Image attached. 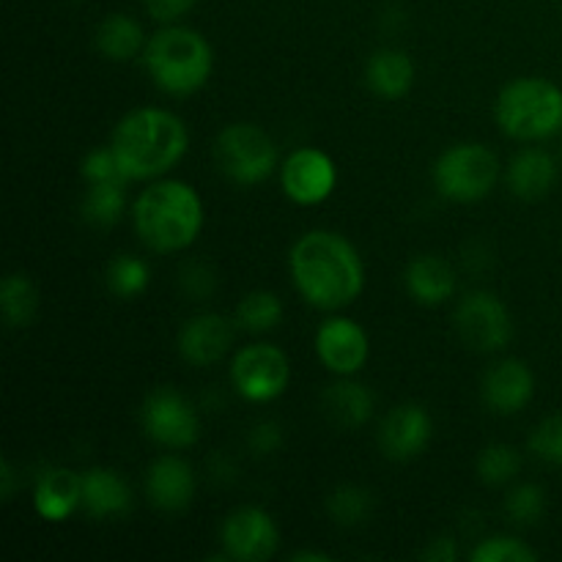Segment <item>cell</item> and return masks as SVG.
Returning a JSON list of instances; mask_svg holds the SVG:
<instances>
[{
	"instance_id": "cell-1",
	"label": "cell",
	"mask_w": 562,
	"mask_h": 562,
	"mask_svg": "<svg viewBox=\"0 0 562 562\" xmlns=\"http://www.w3.org/2000/svg\"><path fill=\"white\" fill-rule=\"evenodd\" d=\"M289 269L302 300L318 311L349 307L366 289L360 252L335 231L302 234L289 252Z\"/></svg>"
},
{
	"instance_id": "cell-2",
	"label": "cell",
	"mask_w": 562,
	"mask_h": 562,
	"mask_svg": "<svg viewBox=\"0 0 562 562\" xmlns=\"http://www.w3.org/2000/svg\"><path fill=\"white\" fill-rule=\"evenodd\" d=\"M126 181H154L176 168L190 148V132L176 113L137 108L115 124L110 140Z\"/></svg>"
},
{
	"instance_id": "cell-3",
	"label": "cell",
	"mask_w": 562,
	"mask_h": 562,
	"mask_svg": "<svg viewBox=\"0 0 562 562\" xmlns=\"http://www.w3.org/2000/svg\"><path fill=\"white\" fill-rule=\"evenodd\" d=\"M203 201L179 179H154L132 203V220L143 245L154 252L187 250L203 231Z\"/></svg>"
},
{
	"instance_id": "cell-4",
	"label": "cell",
	"mask_w": 562,
	"mask_h": 562,
	"mask_svg": "<svg viewBox=\"0 0 562 562\" xmlns=\"http://www.w3.org/2000/svg\"><path fill=\"white\" fill-rule=\"evenodd\" d=\"M143 64L165 93L192 97L212 77L214 53L206 38L192 27L165 25L146 42Z\"/></svg>"
},
{
	"instance_id": "cell-5",
	"label": "cell",
	"mask_w": 562,
	"mask_h": 562,
	"mask_svg": "<svg viewBox=\"0 0 562 562\" xmlns=\"http://www.w3.org/2000/svg\"><path fill=\"white\" fill-rule=\"evenodd\" d=\"M494 119L514 140H547L562 130V88L543 77H519L499 91Z\"/></svg>"
},
{
	"instance_id": "cell-6",
	"label": "cell",
	"mask_w": 562,
	"mask_h": 562,
	"mask_svg": "<svg viewBox=\"0 0 562 562\" xmlns=\"http://www.w3.org/2000/svg\"><path fill=\"white\" fill-rule=\"evenodd\" d=\"M499 181V159L483 143L450 146L434 162V187L456 203H475L492 195Z\"/></svg>"
},
{
	"instance_id": "cell-7",
	"label": "cell",
	"mask_w": 562,
	"mask_h": 562,
	"mask_svg": "<svg viewBox=\"0 0 562 562\" xmlns=\"http://www.w3.org/2000/svg\"><path fill=\"white\" fill-rule=\"evenodd\" d=\"M214 162L234 184L252 187L261 184L280 168V151L269 132L239 121V124H228L217 135Z\"/></svg>"
},
{
	"instance_id": "cell-8",
	"label": "cell",
	"mask_w": 562,
	"mask_h": 562,
	"mask_svg": "<svg viewBox=\"0 0 562 562\" xmlns=\"http://www.w3.org/2000/svg\"><path fill=\"white\" fill-rule=\"evenodd\" d=\"M453 324L464 346L481 355L503 351L514 338V318L508 305L492 291H472L456 305Z\"/></svg>"
},
{
	"instance_id": "cell-9",
	"label": "cell",
	"mask_w": 562,
	"mask_h": 562,
	"mask_svg": "<svg viewBox=\"0 0 562 562\" xmlns=\"http://www.w3.org/2000/svg\"><path fill=\"white\" fill-rule=\"evenodd\" d=\"M231 382L245 401L267 404L289 390L291 362L278 346L250 344L231 362Z\"/></svg>"
},
{
	"instance_id": "cell-10",
	"label": "cell",
	"mask_w": 562,
	"mask_h": 562,
	"mask_svg": "<svg viewBox=\"0 0 562 562\" xmlns=\"http://www.w3.org/2000/svg\"><path fill=\"white\" fill-rule=\"evenodd\" d=\"M143 431L162 448H192L201 437V420L190 401L176 390H154L140 412Z\"/></svg>"
},
{
	"instance_id": "cell-11",
	"label": "cell",
	"mask_w": 562,
	"mask_h": 562,
	"mask_svg": "<svg viewBox=\"0 0 562 562\" xmlns=\"http://www.w3.org/2000/svg\"><path fill=\"white\" fill-rule=\"evenodd\" d=\"M280 184L285 195L300 206H318L338 187V168L322 148H296L280 165Z\"/></svg>"
},
{
	"instance_id": "cell-12",
	"label": "cell",
	"mask_w": 562,
	"mask_h": 562,
	"mask_svg": "<svg viewBox=\"0 0 562 562\" xmlns=\"http://www.w3.org/2000/svg\"><path fill=\"white\" fill-rule=\"evenodd\" d=\"M220 541L228 560L263 562L278 552L280 530L263 508H236L225 516Z\"/></svg>"
},
{
	"instance_id": "cell-13",
	"label": "cell",
	"mask_w": 562,
	"mask_h": 562,
	"mask_svg": "<svg viewBox=\"0 0 562 562\" xmlns=\"http://www.w3.org/2000/svg\"><path fill=\"white\" fill-rule=\"evenodd\" d=\"M316 355L327 371L338 373V376H355L371 357V340L357 322L346 316H333L318 327Z\"/></svg>"
},
{
	"instance_id": "cell-14",
	"label": "cell",
	"mask_w": 562,
	"mask_h": 562,
	"mask_svg": "<svg viewBox=\"0 0 562 562\" xmlns=\"http://www.w3.org/2000/svg\"><path fill=\"white\" fill-rule=\"evenodd\" d=\"M431 434V415L423 406L401 404L379 426V448L390 461H412L428 448Z\"/></svg>"
},
{
	"instance_id": "cell-15",
	"label": "cell",
	"mask_w": 562,
	"mask_h": 562,
	"mask_svg": "<svg viewBox=\"0 0 562 562\" xmlns=\"http://www.w3.org/2000/svg\"><path fill=\"white\" fill-rule=\"evenodd\" d=\"M532 393H536V376L530 366L516 357L494 362L483 376V401L494 415H519L532 401Z\"/></svg>"
},
{
	"instance_id": "cell-16",
	"label": "cell",
	"mask_w": 562,
	"mask_h": 562,
	"mask_svg": "<svg viewBox=\"0 0 562 562\" xmlns=\"http://www.w3.org/2000/svg\"><path fill=\"white\" fill-rule=\"evenodd\" d=\"M234 344V324L220 313H198L179 329L181 360L195 368H209L223 360Z\"/></svg>"
},
{
	"instance_id": "cell-17",
	"label": "cell",
	"mask_w": 562,
	"mask_h": 562,
	"mask_svg": "<svg viewBox=\"0 0 562 562\" xmlns=\"http://www.w3.org/2000/svg\"><path fill=\"white\" fill-rule=\"evenodd\" d=\"M146 494L154 508L179 514L195 499V472L179 456H159L146 472Z\"/></svg>"
},
{
	"instance_id": "cell-18",
	"label": "cell",
	"mask_w": 562,
	"mask_h": 562,
	"mask_svg": "<svg viewBox=\"0 0 562 562\" xmlns=\"http://www.w3.org/2000/svg\"><path fill=\"white\" fill-rule=\"evenodd\" d=\"M404 283L417 305L437 307L453 300L456 289H459V274L445 258L426 252V256L412 258L409 267H406Z\"/></svg>"
},
{
	"instance_id": "cell-19",
	"label": "cell",
	"mask_w": 562,
	"mask_h": 562,
	"mask_svg": "<svg viewBox=\"0 0 562 562\" xmlns=\"http://www.w3.org/2000/svg\"><path fill=\"white\" fill-rule=\"evenodd\" d=\"M33 508L44 521H66L82 508V475L71 470H47L33 488Z\"/></svg>"
},
{
	"instance_id": "cell-20",
	"label": "cell",
	"mask_w": 562,
	"mask_h": 562,
	"mask_svg": "<svg viewBox=\"0 0 562 562\" xmlns=\"http://www.w3.org/2000/svg\"><path fill=\"white\" fill-rule=\"evenodd\" d=\"M132 508V492L119 472L108 467H93L82 472V510L93 519L124 516Z\"/></svg>"
},
{
	"instance_id": "cell-21",
	"label": "cell",
	"mask_w": 562,
	"mask_h": 562,
	"mask_svg": "<svg viewBox=\"0 0 562 562\" xmlns=\"http://www.w3.org/2000/svg\"><path fill=\"white\" fill-rule=\"evenodd\" d=\"M558 181V162L543 148H525L508 165V187L521 201H538L549 195Z\"/></svg>"
},
{
	"instance_id": "cell-22",
	"label": "cell",
	"mask_w": 562,
	"mask_h": 562,
	"mask_svg": "<svg viewBox=\"0 0 562 562\" xmlns=\"http://www.w3.org/2000/svg\"><path fill=\"white\" fill-rule=\"evenodd\" d=\"M366 82L376 97L401 99L415 86V60L398 47H384L368 58Z\"/></svg>"
},
{
	"instance_id": "cell-23",
	"label": "cell",
	"mask_w": 562,
	"mask_h": 562,
	"mask_svg": "<svg viewBox=\"0 0 562 562\" xmlns=\"http://www.w3.org/2000/svg\"><path fill=\"white\" fill-rule=\"evenodd\" d=\"M322 406L329 423H335L338 428H360L373 417L376 398H373L366 384L351 382L349 376H344L340 382L329 384L324 390Z\"/></svg>"
},
{
	"instance_id": "cell-24",
	"label": "cell",
	"mask_w": 562,
	"mask_h": 562,
	"mask_svg": "<svg viewBox=\"0 0 562 562\" xmlns=\"http://www.w3.org/2000/svg\"><path fill=\"white\" fill-rule=\"evenodd\" d=\"M146 42L148 38L140 22L126 14L104 16L102 25L97 27V49L113 64H126L140 55L146 49Z\"/></svg>"
},
{
	"instance_id": "cell-25",
	"label": "cell",
	"mask_w": 562,
	"mask_h": 562,
	"mask_svg": "<svg viewBox=\"0 0 562 562\" xmlns=\"http://www.w3.org/2000/svg\"><path fill=\"white\" fill-rule=\"evenodd\" d=\"M38 289L27 274L14 272L0 285V307H3L5 327L25 329L38 316Z\"/></svg>"
},
{
	"instance_id": "cell-26",
	"label": "cell",
	"mask_w": 562,
	"mask_h": 562,
	"mask_svg": "<svg viewBox=\"0 0 562 562\" xmlns=\"http://www.w3.org/2000/svg\"><path fill=\"white\" fill-rule=\"evenodd\" d=\"M126 212L124 181H108V184H88L82 198V217L97 228H110L119 223Z\"/></svg>"
},
{
	"instance_id": "cell-27",
	"label": "cell",
	"mask_w": 562,
	"mask_h": 562,
	"mask_svg": "<svg viewBox=\"0 0 562 562\" xmlns=\"http://www.w3.org/2000/svg\"><path fill=\"white\" fill-rule=\"evenodd\" d=\"M283 322V302L274 291H250L236 305V324L247 333H269Z\"/></svg>"
},
{
	"instance_id": "cell-28",
	"label": "cell",
	"mask_w": 562,
	"mask_h": 562,
	"mask_svg": "<svg viewBox=\"0 0 562 562\" xmlns=\"http://www.w3.org/2000/svg\"><path fill=\"white\" fill-rule=\"evenodd\" d=\"M373 510V494L368 488L355 486V483H346L338 486L327 497V514L333 516L335 525L340 527H360L362 521H368Z\"/></svg>"
},
{
	"instance_id": "cell-29",
	"label": "cell",
	"mask_w": 562,
	"mask_h": 562,
	"mask_svg": "<svg viewBox=\"0 0 562 562\" xmlns=\"http://www.w3.org/2000/svg\"><path fill=\"white\" fill-rule=\"evenodd\" d=\"M477 477L488 486H505L514 481L521 470V459L510 445H488L481 450L475 461Z\"/></svg>"
},
{
	"instance_id": "cell-30",
	"label": "cell",
	"mask_w": 562,
	"mask_h": 562,
	"mask_svg": "<svg viewBox=\"0 0 562 562\" xmlns=\"http://www.w3.org/2000/svg\"><path fill=\"white\" fill-rule=\"evenodd\" d=\"M148 280H151V272H148V263L140 261V258L119 256L108 267V289L121 300L140 296L148 289Z\"/></svg>"
},
{
	"instance_id": "cell-31",
	"label": "cell",
	"mask_w": 562,
	"mask_h": 562,
	"mask_svg": "<svg viewBox=\"0 0 562 562\" xmlns=\"http://www.w3.org/2000/svg\"><path fill=\"white\" fill-rule=\"evenodd\" d=\"M472 562H536L538 552L527 541L514 536H492L477 543L470 554Z\"/></svg>"
},
{
	"instance_id": "cell-32",
	"label": "cell",
	"mask_w": 562,
	"mask_h": 562,
	"mask_svg": "<svg viewBox=\"0 0 562 562\" xmlns=\"http://www.w3.org/2000/svg\"><path fill=\"white\" fill-rule=\"evenodd\" d=\"M547 510V494L536 483H521L505 499V514L514 525H536Z\"/></svg>"
},
{
	"instance_id": "cell-33",
	"label": "cell",
	"mask_w": 562,
	"mask_h": 562,
	"mask_svg": "<svg viewBox=\"0 0 562 562\" xmlns=\"http://www.w3.org/2000/svg\"><path fill=\"white\" fill-rule=\"evenodd\" d=\"M530 450L547 464H562V412L538 423L536 431L530 434Z\"/></svg>"
},
{
	"instance_id": "cell-34",
	"label": "cell",
	"mask_w": 562,
	"mask_h": 562,
	"mask_svg": "<svg viewBox=\"0 0 562 562\" xmlns=\"http://www.w3.org/2000/svg\"><path fill=\"white\" fill-rule=\"evenodd\" d=\"M82 179L88 181V184H108V181H124L126 184V176L124 170H121L119 159H115L113 148H97V151L88 154L86 159H82V168H80Z\"/></svg>"
},
{
	"instance_id": "cell-35",
	"label": "cell",
	"mask_w": 562,
	"mask_h": 562,
	"mask_svg": "<svg viewBox=\"0 0 562 562\" xmlns=\"http://www.w3.org/2000/svg\"><path fill=\"white\" fill-rule=\"evenodd\" d=\"M195 3L198 0H143L148 16L162 22V25H176L181 16H187L195 9Z\"/></svg>"
},
{
	"instance_id": "cell-36",
	"label": "cell",
	"mask_w": 562,
	"mask_h": 562,
	"mask_svg": "<svg viewBox=\"0 0 562 562\" xmlns=\"http://www.w3.org/2000/svg\"><path fill=\"white\" fill-rule=\"evenodd\" d=\"M250 445L256 453H274V450L283 445V434H280L278 423H258V426L252 428Z\"/></svg>"
},
{
	"instance_id": "cell-37",
	"label": "cell",
	"mask_w": 562,
	"mask_h": 562,
	"mask_svg": "<svg viewBox=\"0 0 562 562\" xmlns=\"http://www.w3.org/2000/svg\"><path fill=\"white\" fill-rule=\"evenodd\" d=\"M456 558H459V547H456V541L450 536L434 538V541L423 549V560L428 562H453Z\"/></svg>"
},
{
	"instance_id": "cell-38",
	"label": "cell",
	"mask_w": 562,
	"mask_h": 562,
	"mask_svg": "<svg viewBox=\"0 0 562 562\" xmlns=\"http://www.w3.org/2000/svg\"><path fill=\"white\" fill-rule=\"evenodd\" d=\"M0 497L5 503L14 497V467H11L9 459H3V464H0Z\"/></svg>"
},
{
	"instance_id": "cell-39",
	"label": "cell",
	"mask_w": 562,
	"mask_h": 562,
	"mask_svg": "<svg viewBox=\"0 0 562 562\" xmlns=\"http://www.w3.org/2000/svg\"><path fill=\"white\" fill-rule=\"evenodd\" d=\"M294 562H305V560H316V562H327L329 554L324 552H296L294 558H291Z\"/></svg>"
}]
</instances>
